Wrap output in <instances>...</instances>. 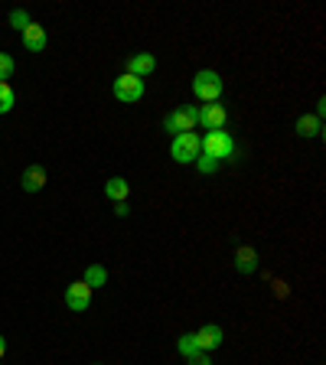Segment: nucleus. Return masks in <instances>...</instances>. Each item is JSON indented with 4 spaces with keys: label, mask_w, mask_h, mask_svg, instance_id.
Here are the masks:
<instances>
[{
    "label": "nucleus",
    "mask_w": 326,
    "mask_h": 365,
    "mask_svg": "<svg viewBox=\"0 0 326 365\" xmlns=\"http://www.w3.org/2000/svg\"><path fill=\"white\" fill-rule=\"evenodd\" d=\"M92 294L95 290L88 287L85 280H72L69 287H65V307H69L72 313H85L88 307H92Z\"/></svg>",
    "instance_id": "nucleus-7"
},
{
    "label": "nucleus",
    "mask_w": 326,
    "mask_h": 365,
    "mask_svg": "<svg viewBox=\"0 0 326 365\" xmlns=\"http://www.w3.org/2000/svg\"><path fill=\"white\" fill-rule=\"evenodd\" d=\"M199 125L206 131H226L228 125V108L222 101H212V105H199Z\"/></svg>",
    "instance_id": "nucleus-6"
},
{
    "label": "nucleus",
    "mask_w": 326,
    "mask_h": 365,
    "mask_svg": "<svg viewBox=\"0 0 326 365\" xmlns=\"http://www.w3.org/2000/svg\"><path fill=\"white\" fill-rule=\"evenodd\" d=\"M196 346H199V352H216L222 342H226V329L219 327V323H206V327L196 329Z\"/></svg>",
    "instance_id": "nucleus-8"
},
{
    "label": "nucleus",
    "mask_w": 326,
    "mask_h": 365,
    "mask_svg": "<svg viewBox=\"0 0 326 365\" xmlns=\"http://www.w3.org/2000/svg\"><path fill=\"white\" fill-rule=\"evenodd\" d=\"M261 268V255L251 245H238L235 248V271L238 274H255Z\"/></svg>",
    "instance_id": "nucleus-10"
},
{
    "label": "nucleus",
    "mask_w": 326,
    "mask_h": 365,
    "mask_svg": "<svg viewBox=\"0 0 326 365\" xmlns=\"http://www.w3.org/2000/svg\"><path fill=\"white\" fill-rule=\"evenodd\" d=\"M115 216L117 218H127V216H131V206H127V202H115Z\"/></svg>",
    "instance_id": "nucleus-22"
},
{
    "label": "nucleus",
    "mask_w": 326,
    "mask_h": 365,
    "mask_svg": "<svg viewBox=\"0 0 326 365\" xmlns=\"http://www.w3.org/2000/svg\"><path fill=\"white\" fill-rule=\"evenodd\" d=\"M177 352L183 359H193V356H199V346H196V336L193 333H183L177 339Z\"/></svg>",
    "instance_id": "nucleus-16"
},
{
    "label": "nucleus",
    "mask_w": 326,
    "mask_h": 365,
    "mask_svg": "<svg viewBox=\"0 0 326 365\" xmlns=\"http://www.w3.org/2000/svg\"><path fill=\"white\" fill-rule=\"evenodd\" d=\"M199 127V105H183V108L170 111V115L163 117V131L177 137V134H189Z\"/></svg>",
    "instance_id": "nucleus-2"
},
{
    "label": "nucleus",
    "mask_w": 326,
    "mask_h": 365,
    "mask_svg": "<svg viewBox=\"0 0 326 365\" xmlns=\"http://www.w3.org/2000/svg\"><path fill=\"white\" fill-rule=\"evenodd\" d=\"M20 39H23L26 53H43V49H46V26L30 23L23 33H20Z\"/></svg>",
    "instance_id": "nucleus-11"
},
{
    "label": "nucleus",
    "mask_w": 326,
    "mask_h": 365,
    "mask_svg": "<svg viewBox=\"0 0 326 365\" xmlns=\"http://www.w3.org/2000/svg\"><path fill=\"white\" fill-rule=\"evenodd\" d=\"M105 196H108L111 202H127V196H131V183H127L125 176H111L108 183H105Z\"/></svg>",
    "instance_id": "nucleus-14"
},
{
    "label": "nucleus",
    "mask_w": 326,
    "mask_h": 365,
    "mask_svg": "<svg viewBox=\"0 0 326 365\" xmlns=\"http://www.w3.org/2000/svg\"><path fill=\"white\" fill-rule=\"evenodd\" d=\"M125 72L134 78H150L157 72V59L150 53H134V55H127Z\"/></svg>",
    "instance_id": "nucleus-9"
},
{
    "label": "nucleus",
    "mask_w": 326,
    "mask_h": 365,
    "mask_svg": "<svg viewBox=\"0 0 326 365\" xmlns=\"http://www.w3.org/2000/svg\"><path fill=\"white\" fill-rule=\"evenodd\" d=\"M189 365H212V359L206 356V352H199V356H193V359H186Z\"/></svg>",
    "instance_id": "nucleus-23"
},
{
    "label": "nucleus",
    "mask_w": 326,
    "mask_h": 365,
    "mask_svg": "<svg viewBox=\"0 0 326 365\" xmlns=\"http://www.w3.org/2000/svg\"><path fill=\"white\" fill-rule=\"evenodd\" d=\"M95 365H98V362H95Z\"/></svg>",
    "instance_id": "nucleus-26"
},
{
    "label": "nucleus",
    "mask_w": 326,
    "mask_h": 365,
    "mask_svg": "<svg viewBox=\"0 0 326 365\" xmlns=\"http://www.w3.org/2000/svg\"><path fill=\"white\" fill-rule=\"evenodd\" d=\"M7 20H10V26H14V30H16V33H23V30H26V26H30V23H33V20H30V14H26V10H23V7H16V10H10V16H7Z\"/></svg>",
    "instance_id": "nucleus-18"
},
{
    "label": "nucleus",
    "mask_w": 326,
    "mask_h": 365,
    "mask_svg": "<svg viewBox=\"0 0 326 365\" xmlns=\"http://www.w3.org/2000/svg\"><path fill=\"white\" fill-rule=\"evenodd\" d=\"M193 166H196L199 173H206V176H212V173H216L222 164H219V160H212V157H206V154H199V157H196V164H193Z\"/></svg>",
    "instance_id": "nucleus-19"
},
{
    "label": "nucleus",
    "mask_w": 326,
    "mask_h": 365,
    "mask_svg": "<svg viewBox=\"0 0 326 365\" xmlns=\"http://www.w3.org/2000/svg\"><path fill=\"white\" fill-rule=\"evenodd\" d=\"M4 356H7V339L0 336V362H4Z\"/></svg>",
    "instance_id": "nucleus-25"
},
{
    "label": "nucleus",
    "mask_w": 326,
    "mask_h": 365,
    "mask_svg": "<svg viewBox=\"0 0 326 365\" xmlns=\"http://www.w3.org/2000/svg\"><path fill=\"white\" fill-rule=\"evenodd\" d=\"M294 131H297V137H323V121L320 117H313V115H300L297 117V125H294Z\"/></svg>",
    "instance_id": "nucleus-13"
},
{
    "label": "nucleus",
    "mask_w": 326,
    "mask_h": 365,
    "mask_svg": "<svg viewBox=\"0 0 326 365\" xmlns=\"http://www.w3.org/2000/svg\"><path fill=\"white\" fill-rule=\"evenodd\" d=\"M202 154V137L196 131L189 134H177L170 144V157L177 164H196V157Z\"/></svg>",
    "instance_id": "nucleus-4"
},
{
    "label": "nucleus",
    "mask_w": 326,
    "mask_h": 365,
    "mask_svg": "<svg viewBox=\"0 0 326 365\" xmlns=\"http://www.w3.org/2000/svg\"><path fill=\"white\" fill-rule=\"evenodd\" d=\"M271 287H274V297H278V300H284V297L290 294V287H288V284H284V280H274Z\"/></svg>",
    "instance_id": "nucleus-21"
},
{
    "label": "nucleus",
    "mask_w": 326,
    "mask_h": 365,
    "mask_svg": "<svg viewBox=\"0 0 326 365\" xmlns=\"http://www.w3.org/2000/svg\"><path fill=\"white\" fill-rule=\"evenodd\" d=\"M14 69H16L14 55H10V53H0V82H10V78H14Z\"/></svg>",
    "instance_id": "nucleus-20"
},
{
    "label": "nucleus",
    "mask_w": 326,
    "mask_h": 365,
    "mask_svg": "<svg viewBox=\"0 0 326 365\" xmlns=\"http://www.w3.org/2000/svg\"><path fill=\"white\" fill-rule=\"evenodd\" d=\"M202 154L212 157V160H228V157L235 154V140L228 131H206L202 134Z\"/></svg>",
    "instance_id": "nucleus-3"
},
{
    "label": "nucleus",
    "mask_w": 326,
    "mask_h": 365,
    "mask_svg": "<svg viewBox=\"0 0 326 365\" xmlns=\"http://www.w3.org/2000/svg\"><path fill=\"white\" fill-rule=\"evenodd\" d=\"M88 284V287H105V284H108V268L105 265H88L85 268V277H82Z\"/></svg>",
    "instance_id": "nucleus-15"
},
{
    "label": "nucleus",
    "mask_w": 326,
    "mask_h": 365,
    "mask_svg": "<svg viewBox=\"0 0 326 365\" xmlns=\"http://www.w3.org/2000/svg\"><path fill=\"white\" fill-rule=\"evenodd\" d=\"M16 105V92L10 82H0V115H10Z\"/></svg>",
    "instance_id": "nucleus-17"
},
{
    "label": "nucleus",
    "mask_w": 326,
    "mask_h": 365,
    "mask_svg": "<svg viewBox=\"0 0 326 365\" xmlns=\"http://www.w3.org/2000/svg\"><path fill=\"white\" fill-rule=\"evenodd\" d=\"M323 115H326V101L320 98V101H317V115H313V117H320V121H323Z\"/></svg>",
    "instance_id": "nucleus-24"
},
{
    "label": "nucleus",
    "mask_w": 326,
    "mask_h": 365,
    "mask_svg": "<svg viewBox=\"0 0 326 365\" xmlns=\"http://www.w3.org/2000/svg\"><path fill=\"white\" fill-rule=\"evenodd\" d=\"M20 186H23L26 193H39V189L46 186V166L30 164V166L23 170V176H20Z\"/></svg>",
    "instance_id": "nucleus-12"
},
{
    "label": "nucleus",
    "mask_w": 326,
    "mask_h": 365,
    "mask_svg": "<svg viewBox=\"0 0 326 365\" xmlns=\"http://www.w3.org/2000/svg\"><path fill=\"white\" fill-rule=\"evenodd\" d=\"M226 92V78L219 75L216 69H202L193 75V95L202 101V105H212V101L222 98Z\"/></svg>",
    "instance_id": "nucleus-1"
},
{
    "label": "nucleus",
    "mask_w": 326,
    "mask_h": 365,
    "mask_svg": "<svg viewBox=\"0 0 326 365\" xmlns=\"http://www.w3.org/2000/svg\"><path fill=\"white\" fill-rule=\"evenodd\" d=\"M111 92H115V98L121 101V105H134V101L144 98L147 85H144V78H134V75H127V72H121V75L115 78Z\"/></svg>",
    "instance_id": "nucleus-5"
}]
</instances>
